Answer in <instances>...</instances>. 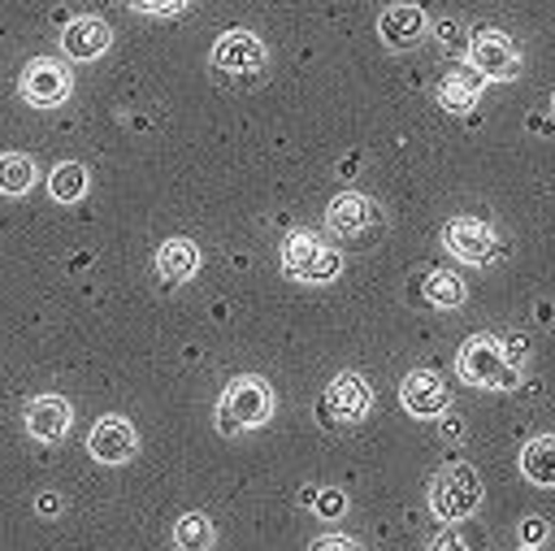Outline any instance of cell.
I'll list each match as a JSON object with an SVG mask.
<instances>
[{
  "label": "cell",
  "mask_w": 555,
  "mask_h": 551,
  "mask_svg": "<svg viewBox=\"0 0 555 551\" xmlns=\"http://www.w3.org/2000/svg\"><path fill=\"white\" fill-rule=\"evenodd\" d=\"M308 499H312V508H317L321 516H338V512L347 508V499H343V490H312Z\"/></svg>",
  "instance_id": "cell-24"
},
{
  "label": "cell",
  "mask_w": 555,
  "mask_h": 551,
  "mask_svg": "<svg viewBox=\"0 0 555 551\" xmlns=\"http://www.w3.org/2000/svg\"><path fill=\"white\" fill-rule=\"evenodd\" d=\"M134 13H147V17H169V13H182L186 0H126Z\"/></svg>",
  "instance_id": "cell-23"
},
{
  "label": "cell",
  "mask_w": 555,
  "mask_h": 551,
  "mask_svg": "<svg viewBox=\"0 0 555 551\" xmlns=\"http://www.w3.org/2000/svg\"><path fill=\"white\" fill-rule=\"evenodd\" d=\"M312 551H360V542H351V538H343V534H325V538L312 542Z\"/></svg>",
  "instance_id": "cell-28"
},
{
  "label": "cell",
  "mask_w": 555,
  "mask_h": 551,
  "mask_svg": "<svg viewBox=\"0 0 555 551\" xmlns=\"http://www.w3.org/2000/svg\"><path fill=\"white\" fill-rule=\"evenodd\" d=\"M429 551H468V542H464L460 529H442V534L429 542Z\"/></svg>",
  "instance_id": "cell-27"
},
{
  "label": "cell",
  "mask_w": 555,
  "mask_h": 551,
  "mask_svg": "<svg viewBox=\"0 0 555 551\" xmlns=\"http://www.w3.org/2000/svg\"><path fill=\"white\" fill-rule=\"evenodd\" d=\"M481 503V477L473 464H447L429 482V508L438 521H464Z\"/></svg>",
  "instance_id": "cell-3"
},
{
  "label": "cell",
  "mask_w": 555,
  "mask_h": 551,
  "mask_svg": "<svg viewBox=\"0 0 555 551\" xmlns=\"http://www.w3.org/2000/svg\"><path fill=\"white\" fill-rule=\"evenodd\" d=\"M87 187H91V174H87V165H78V161H61V165L48 174V195H52L56 204H78V200H87Z\"/></svg>",
  "instance_id": "cell-19"
},
{
  "label": "cell",
  "mask_w": 555,
  "mask_h": 551,
  "mask_svg": "<svg viewBox=\"0 0 555 551\" xmlns=\"http://www.w3.org/2000/svg\"><path fill=\"white\" fill-rule=\"evenodd\" d=\"M542 538H546V521H542V516H525V521H520V542H525V547H538Z\"/></svg>",
  "instance_id": "cell-26"
},
{
  "label": "cell",
  "mask_w": 555,
  "mask_h": 551,
  "mask_svg": "<svg viewBox=\"0 0 555 551\" xmlns=\"http://www.w3.org/2000/svg\"><path fill=\"white\" fill-rule=\"evenodd\" d=\"M369 403H373L369 382H364L360 373H338V377L325 386V395H321V417L351 425V421H360V417L369 412Z\"/></svg>",
  "instance_id": "cell-10"
},
{
  "label": "cell",
  "mask_w": 555,
  "mask_h": 551,
  "mask_svg": "<svg viewBox=\"0 0 555 551\" xmlns=\"http://www.w3.org/2000/svg\"><path fill=\"white\" fill-rule=\"evenodd\" d=\"M212 538H217V529H212V521L204 512H182L173 521V547L178 551H208Z\"/></svg>",
  "instance_id": "cell-21"
},
{
  "label": "cell",
  "mask_w": 555,
  "mask_h": 551,
  "mask_svg": "<svg viewBox=\"0 0 555 551\" xmlns=\"http://www.w3.org/2000/svg\"><path fill=\"white\" fill-rule=\"evenodd\" d=\"M195 269H199V247H195L191 239L173 234V239H165V243L156 247V273H160L165 282H186Z\"/></svg>",
  "instance_id": "cell-17"
},
{
  "label": "cell",
  "mask_w": 555,
  "mask_h": 551,
  "mask_svg": "<svg viewBox=\"0 0 555 551\" xmlns=\"http://www.w3.org/2000/svg\"><path fill=\"white\" fill-rule=\"evenodd\" d=\"M377 221H382V208H377L369 195H360V191H343V195H334L330 208H325V226H330L334 234H343V239L369 234Z\"/></svg>",
  "instance_id": "cell-12"
},
{
  "label": "cell",
  "mask_w": 555,
  "mask_h": 551,
  "mask_svg": "<svg viewBox=\"0 0 555 551\" xmlns=\"http://www.w3.org/2000/svg\"><path fill=\"white\" fill-rule=\"evenodd\" d=\"M425 26H429L425 9H421V4H403V0H399V4H386L382 17H377V35H382V43L395 48V52L416 48V43L425 39Z\"/></svg>",
  "instance_id": "cell-14"
},
{
  "label": "cell",
  "mask_w": 555,
  "mask_h": 551,
  "mask_svg": "<svg viewBox=\"0 0 555 551\" xmlns=\"http://www.w3.org/2000/svg\"><path fill=\"white\" fill-rule=\"evenodd\" d=\"M343 269V256L334 247H325L321 239H312L308 230H295L286 234L282 243V273L286 278H299V282H330L338 278Z\"/></svg>",
  "instance_id": "cell-4"
},
{
  "label": "cell",
  "mask_w": 555,
  "mask_h": 551,
  "mask_svg": "<svg viewBox=\"0 0 555 551\" xmlns=\"http://www.w3.org/2000/svg\"><path fill=\"white\" fill-rule=\"evenodd\" d=\"M442 243H447L451 256H460L464 265H486V260H494V252H499L494 230H490L486 221H477V217H451V221L442 226Z\"/></svg>",
  "instance_id": "cell-7"
},
{
  "label": "cell",
  "mask_w": 555,
  "mask_h": 551,
  "mask_svg": "<svg viewBox=\"0 0 555 551\" xmlns=\"http://www.w3.org/2000/svg\"><path fill=\"white\" fill-rule=\"evenodd\" d=\"M399 403L412 412V417H442L451 408V386L434 373V369H412L403 382H399Z\"/></svg>",
  "instance_id": "cell-9"
},
{
  "label": "cell",
  "mask_w": 555,
  "mask_h": 551,
  "mask_svg": "<svg viewBox=\"0 0 555 551\" xmlns=\"http://www.w3.org/2000/svg\"><path fill=\"white\" fill-rule=\"evenodd\" d=\"M455 373H460V382L494 386V390H507V386L520 382L516 364L507 360V351H503V343H499L494 334H473V338H464V347H460V356H455Z\"/></svg>",
  "instance_id": "cell-2"
},
{
  "label": "cell",
  "mask_w": 555,
  "mask_h": 551,
  "mask_svg": "<svg viewBox=\"0 0 555 551\" xmlns=\"http://www.w3.org/2000/svg\"><path fill=\"white\" fill-rule=\"evenodd\" d=\"M108 43H113V30H108V22L95 17V13L74 17V22H65V30H61V52H65L69 61H95V56L108 52Z\"/></svg>",
  "instance_id": "cell-15"
},
{
  "label": "cell",
  "mask_w": 555,
  "mask_h": 551,
  "mask_svg": "<svg viewBox=\"0 0 555 551\" xmlns=\"http://www.w3.org/2000/svg\"><path fill=\"white\" fill-rule=\"evenodd\" d=\"M520 473L533 486H555V434H538L520 447Z\"/></svg>",
  "instance_id": "cell-18"
},
{
  "label": "cell",
  "mask_w": 555,
  "mask_h": 551,
  "mask_svg": "<svg viewBox=\"0 0 555 551\" xmlns=\"http://www.w3.org/2000/svg\"><path fill=\"white\" fill-rule=\"evenodd\" d=\"M421 295H425V304H434V308H460V304H464V282H460L451 269H429L425 282H421Z\"/></svg>",
  "instance_id": "cell-22"
},
{
  "label": "cell",
  "mask_w": 555,
  "mask_h": 551,
  "mask_svg": "<svg viewBox=\"0 0 555 551\" xmlns=\"http://www.w3.org/2000/svg\"><path fill=\"white\" fill-rule=\"evenodd\" d=\"M264 56L269 52H264L260 35H251V30H225L212 43V65L225 74H256L264 65Z\"/></svg>",
  "instance_id": "cell-11"
},
{
  "label": "cell",
  "mask_w": 555,
  "mask_h": 551,
  "mask_svg": "<svg viewBox=\"0 0 555 551\" xmlns=\"http://www.w3.org/2000/svg\"><path fill=\"white\" fill-rule=\"evenodd\" d=\"M438 39H442L447 48H460V43H464V30H460L455 22H438Z\"/></svg>",
  "instance_id": "cell-29"
},
{
  "label": "cell",
  "mask_w": 555,
  "mask_h": 551,
  "mask_svg": "<svg viewBox=\"0 0 555 551\" xmlns=\"http://www.w3.org/2000/svg\"><path fill=\"white\" fill-rule=\"evenodd\" d=\"M74 425V408L65 395H35L26 403V434L35 443H61Z\"/></svg>",
  "instance_id": "cell-13"
},
{
  "label": "cell",
  "mask_w": 555,
  "mask_h": 551,
  "mask_svg": "<svg viewBox=\"0 0 555 551\" xmlns=\"http://www.w3.org/2000/svg\"><path fill=\"white\" fill-rule=\"evenodd\" d=\"M61 508H65V499H61L56 490H39V495H35V512H39V516L52 521V516H61Z\"/></svg>",
  "instance_id": "cell-25"
},
{
  "label": "cell",
  "mask_w": 555,
  "mask_h": 551,
  "mask_svg": "<svg viewBox=\"0 0 555 551\" xmlns=\"http://www.w3.org/2000/svg\"><path fill=\"white\" fill-rule=\"evenodd\" d=\"M481 91H486V78H481L473 65H460V69H451V74L438 82V104H442L447 113H468V108L481 100Z\"/></svg>",
  "instance_id": "cell-16"
},
{
  "label": "cell",
  "mask_w": 555,
  "mask_h": 551,
  "mask_svg": "<svg viewBox=\"0 0 555 551\" xmlns=\"http://www.w3.org/2000/svg\"><path fill=\"white\" fill-rule=\"evenodd\" d=\"M551 108H555V95H551Z\"/></svg>",
  "instance_id": "cell-31"
},
{
  "label": "cell",
  "mask_w": 555,
  "mask_h": 551,
  "mask_svg": "<svg viewBox=\"0 0 555 551\" xmlns=\"http://www.w3.org/2000/svg\"><path fill=\"white\" fill-rule=\"evenodd\" d=\"M273 417V386L256 373H243L225 386L221 403H217V430L230 438V434H243V430H256Z\"/></svg>",
  "instance_id": "cell-1"
},
{
  "label": "cell",
  "mask_w": 555,
  "mask_h": 551,
  "mask_svg": "<svg viewBox=\"0 0 555 551\" xmlns=\"http://www.w3.org/2000/svg\"><path fill=\"white\" fill-rule=\"evenodd\" d=\"M516 551H542V547H516Z\"/></svg>",
  "instance_id": "cell-30"
},
{
  "label": "cell",
  "mask_w": 555,
  "mask_h": 551,
  "mask_svg": "<svg viewBox=\"0 0 555 551\" xmlns=\"http://www.w3.org/2000/svg\"><path fill=\"white\" fill-rule=\"evenodd\" d=\"M17 91H22V100L30 108H56V104L69 100L74 74L61 61H52V56H30L26 69H22V78H17Z\"/></svg>",
  "instance_id": "cell-6"
},
{
  "label": "cell",
  "mask_w": 555,
  "mask_h": 551,
  "mask_svg": "<svg viewBox=\"0 0 555 551\" xmlns=\"http://www.w3.org/2000/svg\"><path fill=\"white\" fill-rule=\"evenodd\" d=\"M39 182V169L26 152H4L0 156V195H26Z\"/></svg>",
  "instance_id": "cell-20"
},
{
  "label": "cell",
  "mask_w": 555,
  "mask_h": 551,
  "mask_svg": "<svg viewBox=\"0 0 555 551\" xmlns=\"http://www.w3.org/2000/svg\"><path fill=\"white\" fill-rule=\"evenodd\" d=\"M464 48H468V65L486 82H507V78L520 74V52H516V43L499 26H477Z\"/></svg>",
  "instance_id": "cell-5"
},
{
  "label": "cell",
  "mask_w": 555,
  "mask_h": 551,
  "mask_svg": "<svg viewBox=\"0 0 555 551\" xmlns=\"http://www.w3.org/2000/svg\"><path fill=\"white\" fill-rule=\"evenodd\" d=\"M87 451H91V460H100V464H126V460L139 451V434H134V425H130L126 417L108 412V417H100V421L91 425Z\"/></svg>",
  "instance_id": "cell-8"
}]
</instances>
